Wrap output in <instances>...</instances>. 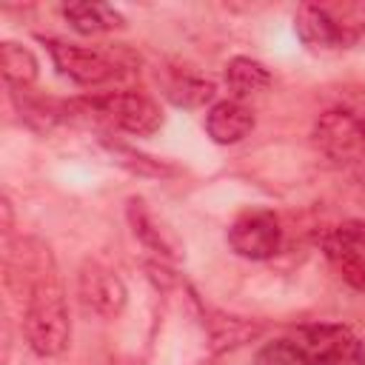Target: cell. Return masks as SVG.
Segmentation results:
<instances>
[{
	"instance_id": "cell-1",
	"label": "cell",
	"mask_w": 365,
	"mask_h": 365,
	"mask_svg": "<svg viewBox=\"0 0 365 365\" xmlns=\"http://www.w3.org/2000/svg\"><path fill=\"white\" fill-rule=\"evenodd\" d=\"M26 314H23V334L29 348L37 356H57L68 348L71 339V319L66 305V291L51 262L48 248L26 251Z\"/></svg>"
},
{
	"instance_id": "cell-2",
	"label": "cell",
	"mask_w": 365,
	"mask_h": 365,
	"mask_svg": "<svg viewBox=\"0 0 365 365\" xmlns=\"http://www.w3.org/2000/svg\"><path fill=\"white\" fill-rule=\"evenodd\" d=\"M63 114L77 123L108 125V128H117L134 137H148L160 131L163 125L160 106L140 91H106L94 97H80V100L66 103Z\"/></svg>"
},
{
	"instance_id": "cell-3",
	"label": "cell",
	"mask_w": 365,
	"mask_h": 365,
	"mask_svg": "<svg viewBox=\"0 0 365 365\" xmlns=\"http://www.w3.org/2000/svg\"><path fill=\"white\" fill-rule=\"evenodd\" d=\"M43 43L51 54L54 68L77 86H106V83L123 77L125 63L117 54L77 46V43H66V40H51V37Z\"/></svg>"
},
{
	"instance_id": "cell-4",
	"label": "cell",
	"mask_w": 365,
	"mask_h": 365,
	"mask_svg": "<svg viewBox=\"0 0 365 365\" xmlns=\"http://www.w3.org/2000/svg\"><path fill=\"white\" fill-rule=\"evenodd\" d=\"M311 365H365V342L336 322L305 325L294 334Z\"/></svg>"
},
{
	"instance_id": "cell-5",
	"label": "cell",
	"mask_w": 365,
	"mask_h": 365,
	"mask_svg": "<svg viewBox=\"0 0 365 365\" xmlns=\"http://www.w3.org/2000/svg\"><path fill=\"white\" fill-rule=\"evenodd\" d=\"M317 148L334 163L365 160V114L351 108H331L314 123Z\"/></svg>"
},
{
	"instance_id": "cell-6",
	"label": "cell",
	"mask_w": 365,
	"mask_h": 365,
	"mask_svg": "<svg viewBox=\"0 0 365 365\" xmlns=\"http://www.w3.org/2000/svg\"><path fill=\"white\" fill-rule=\"evenodd\" d=\"M228 245L234 254L262 262L282 248L279 217L268 208H248L228 225Z\"/></svg>"
},
{
	"instance_id": "cell-7",
	"label": "cell",
	"mask_w": 365,
	"mask_h": 365,
	"mask_svg": "<svg viewBox=\"0 0 365 365\" xmlns=\"http://www.w3.org/2000/svg\"><path fill=\"white\" fill-rule=\"evenodd\" d=\"M319 245L334 271L359 294H365V220H348L328 228Z\"/></svg>"
},
{
	"instance_id": "cell-8",
	"label": "cell",
	"mask_w": 365,
	"mask_h": 365,
	"mask_svg": "<svg viewBox=\"0 0 365 365\" xmlns=\"http://www.w3.org/2000/svg\"><path fill=\"white\" fill-rule=\"evenodd\" d=\"M77 294H80L83 308L103 319L117 317L128 299V291H125V282L120 279V274L97 259L83 262L80 277H77Z\"/></svg>"
},
{
	"instance_id": "cell-9",
	"label": "cell",
	"mask_w": 365,
	"mask_h": 365,
	"mask_svg": "<svg viewBox=\"0 0 365 365\" xmlns=\"http://www.w3.org/2000/svg\"><path fill=\"white\" fill-rule=\"evenodd\" d=\"M294 31L311 51H336L354 40L339 17L319 3H305L294 11Z\"/></svg>"
},
{
	"instance_id": "cell-10",
	"label": "cell",
	"mask_w": 365,
	"mask_h": 365,
	"mask_svg": "<svg viewBox=\"0 0 365 365\" xmlns=\"http://www.w3.org/2000/svg\"><path fill=\"white\" fill-rule=\"evenodd\" d=\"M254 128V114L245 103L240 100H220L208 108L205 114V131L214 143L220 145H234L242 137H248Z\"/></svg>"
},
{
	"instance_id": "cell-11",
	"label": "cell",
	"mask_w": 365,
	"mask_h": 365,
	"mask_svg": "<svg viewBox=\"0 0 365 365\" xmlns=\"http://www.w3.org/2000/svg\"><path fill=\"white\" fill-rule=\"evenodd\" d=\"M160 83H163V94L180 108H200L211 103L217 94V86L208 77L188 68H168L163 71Z\"/></svg>"
},
{
	"instance_id": "cell-12",
	"label": "cell",
	"mask_w": 365,
	"mask_h": 365,
	"mask_svg": "<svg viewBox=\"0 0 365 365\" xmlns=\"http://www.w3.org/2000/svg\"><path fill=\"white\" fill-rule=\"evenodd\" d=\"M63 17L80 34H103L125 26L123 14L106 3H71V6H63Z\"/></svg>"
},
{
	"instance_id": "cell-13",
	"label": "cell",
	"mask_w": 365,
	"mask_h": 365,
	"mask_svg": "<svg viewBox=\"0 0 365 365\" xmlns=\"http://www.w3.org/2000/svg\"><path fill=\"white\" fill-rule=\"evenodd\" d=\"M225 86L234 94V100H245L254 97L259 91H265L271 86V71L251 57H231L225 66Z\"/></svg>"
},
{
	"instance_id": "cell-14",
	"label": "cell",
	"mask_w": 365,
	"mask_h": 365,
	"mask_svg": "<svg viewBox=\"0 0 365 365\" xmlns=\"http://www.w3.org/2000/svg\"><path fill=\"white\" fill-rule=\"evenodd\" d=\"M0 68H3L6 83L14 88H29L40 77V63H37L34 51L20 43H11V40H6L0 46Z\"/></svg>"
},
{
	"instance_id": "cell-15",
	"label": "cell",
	"mask_w": 365,
	"mask_h": 365,
	"mask_svg": "<svg viewBox=\"0 0 365 365\" xmlns=\"http://www.w3.org/2000/svg\"><path fill=\"white\" fill-rule=\"evenodd\" d=\"M128 220H131V225H134V234H137L154 254L168 257V259H177V257H180L177 240H174L168 231H163V225L154 222V217L145 211V205H143L140 200H131V202H128Z\"/></svg>"
},
{
	"instance_id": "cell-16",
	"label": "cell",
	"mask_w": 365,
	"mask_h": 365,
	"mask_svg": "<svg viewBox=\"0 0 365 365\" xmlns=\"http://www.w3.org/2000/svg\"><path fill=\"white\" fill-rule=\"evenodd\" d=\"M254 365H311V362L294 336H279L265 342L254 354Z\"/></svg>"
},
{
	"instance_id": "cell-17",
	"label": "cell",
	"mask_w": 365,
	"mask_h": 365,
	"mask_svg": "<svg viewBox=\"0 0 365 365\" xmlns=\"http://www.w3.org/2000/svg\"><path fill=\"white\" fill-rule=\"evenodd\" d=\"M208 328H211V339L217 342V348H231V345H242L245 339L257 336L259 328L248 319H240V317H217V319H208Z\"/></svg>"
},
{
	"instance_id": "cell-18",
	"label": "cell",
	"mask_w": 365,
	"mask_h": 365,
	"mask_svg": "<svg viewBox=\"0 0 365 365\" xmlns=\"http://www.w3.org/2000/svg\"><path fill=\"white\" fill-rule=\"evenodd\" d=\"M0 208H3V231H11V202L3 197Z\"/></svg>"
}]
</instances>
